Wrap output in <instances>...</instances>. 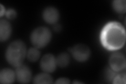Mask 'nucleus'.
Segmentation results:
<instances>
[{"mask_svg":"<svg viewBox=\"0 0 126 84\" xmlns=\"http://www.w3.org/2000/svg\"><path fill=\"white\" fill-rule=\"evenodd\" d=\"M126 39L125 27L118 22H109L101 30V43L108 50H116L121 49L125 44Z\"/></svg>","mask_w":126,"mask_h":84,"instance_id":"f257e3e1","label":"nucleus"},{"mask_svg":"<svg viewBox=\"0 0 126 84\" xmlns=\"http://www.w3.org/2000/svg\"><path fill=\"white\" fill-rule=\"evenodd\" d=\"M27 49L25 44L21 40H15L10 43L5 51V58L7 63L16 67L23 64L26 57Z\"/></svg>","mask_w":126,"mask_h":84,"instance_id":"f03ea898","label":"nucleus"},{"mask_svg":"<svg viewBox=\"0 0 126 84\" xmlns=\"http://www.w3.org/2000/svg\"><path fill=\"white\" fill-rule=\"evenodd\" d=\"M52 37V32L48 27L39 26L32 32L30 41L34 47L43 49L48 44Z\"/></svg>","mask_w":126,"mask_h":84,"instance_id":"7ed1b4c3","label":"nucleus"},{"mask_svg":"<svg viewBox=\"0 0 126 84\" xmlns=\"http://www.w3.org/2000/svg\"><path fill=\"white\" fill-rule=\"evenodd\" d=\"M74 58L79 62H85L90 58L91 51L89 47L84 44H78L70 49Z\"/></svg>","mask_w":126,"mask_h":84,"instance_id":"20e7f679","label":"nucleus"},{"mask_svg":"<svg viewBox=\"0 0 126 84\" xmlns=\"http://www.w3.org/2000/svg\"><path fill=\"white\" fill-rule=\"evenodd\" d=\"M109 64L110 68L114 71L119 72L123 70L126 67L125 55L121 52H115L110 55Z\"/></svg>","mask_w":126,"mask_h":84,"instance_id":"39448f33","label":"nucleus"},{"mask_svg":"<svg viewBox=\"0 0 126 84\" xmlns=\"http://www.w3.org/2000/svg\"><path fill=\"white\" fill-rule=\"evenodd\" d=\"M15 71L16 80L19 83H29L32 79V73L31 68L24 64L16 67Z\"/></svg>","mask_w":126,"mask_h":84,"instance_id":"423d86ee","label":"nucleus"},{"mask_svg":"<svg viewBox=\"0 0 126 84\" xmlns=\"http://www.w3.org/2000/svg\"><path fill=\"white\" fill-rule=\"evenodd\" d=\"M39 65L43 71L47 73H53L57 66L56 57L52 54H46L42 57Z\"/></svg>","mask_w":126,"mask_h":84,"instance_id":"0eeeda50","label":"nucleus"},{"mask_svg":"<svg viewBox=\"0 0 126 84\" xmlns=\"http://www.w3.org/2000/svg\"><path fill=\"white\" fill-rule=\"evenodd\" d=\"M60 12L56 7L48 6L43 10L42 17L44 21L49 24H55L60 18Z\"/></svg>","mask_w":126,"mask_h":84,"instance_id":"6e6552de","label":"nucleus"},{"mask_svg":"<svg viewBox=\"0 0 126 84\" xmlns=\"http://www.w3.org/2000/svg\"><path fill=\"white\" fill-rule=\"evenodd\" d=\"M12 28L11 23L5 19L0 20V41L5 42L10 37Z\"/></svg>","mask_w":126,"mask_h":84,"instance_id":"1a4fd4ad","label":"nucleus"},{"mask_svg":"<svg viewBox=\"0 0 126 84\" xmlns=\"http://www.w3.org/2000/svg\"><path fill=\"white\" fill-rule=\"evenodd\" d=\"M16 80L15 71L9 68H5L0 71V83L3 84L13 83Z\"/></svg>","mask_w":126,"mask_h":84,"instance_id":"9d476101","label":"nucleus"},{"mask_svg":"<svg viewBox=\"0 0 126 84\" xmlns=\"http://www.w3.org/2000/svg\"><path fill=\"white\" fill-rule=\"evenodd\" d=\"M33 81V83L38 84L53 83V78L49 75V73H47L44 71L35 75Z\"/></svg>","mask_w":126,"mask_h":84,"instance_id":"9b49d317","label":"nucleus"},{"mask_svg":"<svg viewBox=\"0 0 126 84\" xmlns=\"http://www.w3.org/2000/svg\"><path fill=\"white\" fill-rule=\"evenodd\" d=\"M56 59V63L57 66L61 68H65L70 63V57L68 54L65 52L59 54Z\"/></svg>","mask_w":126,"mask_h":84,"instance_id":"f8f14e48","label":"nucleus"},{"mask_svg":"<svg viewBox=\"0 0 126 84\" xmlns=\"http://www.w3.org/2000/svg\"><path fill=\"white\" fill-rule=\"evenodd\" d=\"M41 57V52L36 47H31L27 51L26 57L29 61L35 62Z\"/></svg>","mask_w":126,"mask_h":84,"instance_id":"ddd939ff","label":"nucleus"},{"mask_svg":"<svg viewBox=\"0 0 126 84\" xmlns=\"http://www.w3.org/2000/svg\"><path fill=\"white\" fill-rule=\"evenodd\" d=\"M113 9L116 12L124 14L126 11V2L125 0H115L112 3Z\"/></svg>","mask_w":126,"mask_h":84,"instance_id":"4468645a","label":"nucleus"},{"mask_svg":"<svg viewBox=\"0 0 126 84\" xmlns=\"http://www.w3.org/2000/svg\"><path fill=\"white\" fill-rule=\"evenodd\" d=\"M126 74L125 72L120 73L113 77L112 83L115 84H125L126 82Z\"/></svg>","mask_w":126,"mask_h":84,"instance_id":"2eb2a0df","label":"nucleus"},{"mask_svg":"<svg viewBox=\"0 0 126 84\" xmlns=\"http://www.w3.org/2000/svg\"><path fill=\"white\" fill-rule=\"evenodd\" d=\"M5 16L9 19H14L17 17V12L14 9H9L6 10Z\"/></svg>","mask_w":126,"mask_h":84,"instance_id":"dca6fc26","label":"nucleus"},{"mask_svg":"<svg viewBox=\"0 0 126 84\" xmlns=\"http://www.w3.org/2000/svg\"><path fill=\"white\" fill-rule=\"evenodd\" d=\"M55 84H69L70 83L69 79L66 77H61L57 79L56 82H55Z\"/></svg>","mask_w":126,"mask_h":84,"instance_id":"f3484780","label":"nucleus"},{"mask_svg":"<svg viewBox=\"0 0 126 84\" xmlns=\"http://www.w3.org/2000/svg\"><path fill=\"white\" fill-rule=\"evenodd\" d=\"M6 11L5 7L1 4H0V16H1V17H2L4 15H5Z\"/></svg>","mask_w":126,"mask_h":84,"instance_id":"a211bd4d","label":"nucleus"},{"mask_svg":"<svg viewBox=\"0 0 126 84\" xmlns=\"http://www.w3.org/2000/svg\"><path fill=\"white\" fill-rule=\"evenodd\" d=\"M54 30L56 32H60L62 30V26L60 24H55L54 25Z\"/></svg>","mask_w":126,"mask_h":84,"instance_id":"6ab92c4d","label":"nucleus"},{"mask_svg":"<svg viewBox=\"0 0 126 84\" xmlns=\"http://www.w3.org/2000/svg\"><path fill=\"white\" fill-rule=\"evenodd\" d=\"M73 83H74V84H81V83H81V82H78V81H74V82H73Z\"/></svg>","mask_w":126,"mask_h":84,"instance_id":"aec40b11","label":"nucleus"}]
</instances>
